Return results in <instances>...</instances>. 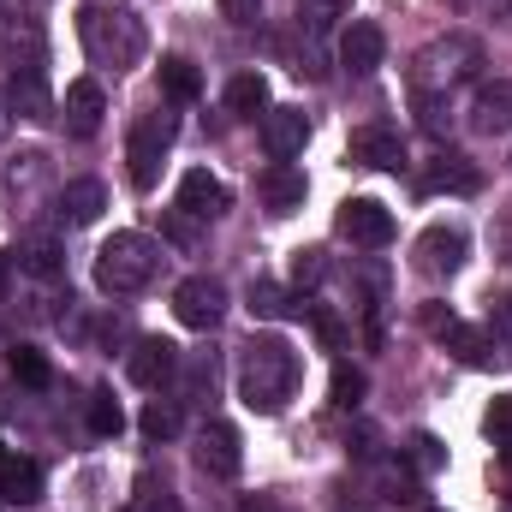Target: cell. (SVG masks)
<instances>
[{
	"label": "cell",
	"mask_w": 512,
	"mask_h": 512,
	"mask_svg": "<svg viewBox=\"0 0 512 512\" xmlns=\"http://www.w3.org/2000/svg\"><path fill=\"white\" fill-rule=\"evenodd\" d=\"M161 90H167L173 102H197V96H203V72H197L191 60L167 54V60H161Z\"/></svg>",
	"instance_id": "23"
},
{
	"label": "cell",
	"mask_w": 512,
	"mask_h": 512,
	"mask_svg": "<svg viewBox=\"0 0 512 512\" xmlns=\"http://www.w3.org/2000/svg\"><path fill=\"white\" fill-rule=\"evenodd\" d=\"M340 239H352V245H364V251H382L393 245V215H387L376 197H352V203H340Z\"/></svg>",
	"instance_id": "9"
},
{
	"label": "cell",
	"mask_w": 512,
	"mask_h": 512,
	"mask_svg": "<svg viewBox=\"0 0 512 512\" xmlns=\"http://www.w3.org/2000/svg\"><path fill=\"white\" fill-rule=\"evenodd\" d=\"M197 465L209 471V477H221V483H233L239 471H245V447H239V429L233 423H203L197 429Z\"/></svg>",
	"instance_id": "8"
},
{
	"label": "cell",
	"mask_w": 512,
	"mask_h": 512,
	"mask_svg": "<svg viewBox=\"0 0 512 512\" xmlns=\"http://www.w3.org/2000/svg\"><path fill=\"white\" fill-rule=\"evenodd\" d=\"M167 239H173V245H191V239H197V233H191V215H185V209H179V215L167 221Z\"/></svg>",
	"instance_id": "39"
},
{
	"label": "cell",
	"mask_w": 512,
	"mask_h": 512,
	"mask_svg": "<svg viewBox=\"0 0 512 512\" xmlns=\"http://www.w3.org/2000/svg\"><path fill=\"white\" fill-rule=\"evenodd\" d=\"M0 501H12V507L42 501V465L36 459H0Z\"/></svg>",
	"instance_id": "21"
},
{
	"label": "cell",
	"mask_w": 512,
	"mask_h": 512,
	"mask_svg": "<svg viewBox=\"0 0 512 512\" xmlns=\"http://www.w3.org/2000/svg\"><path fill=\"white\" fill-rule=\"evenodd\" d=\"M483 429H489V441H495V447H512V393H501V399L489 405Z\"/></svg>",
	"instance_id": "34"
},
{
	"label": "cell",
	"mask_w": 512,
	"mask_h": 512,
	"mask_svg": "<svg viewBox=\"0 0 512 512\" xmlns=\"http://www.w3.org/2000/svg\"><path fill=\"white\" fill-rule=\"evenodd\" d=\"M483 66H489L483 42L471 30H447V36H435L411 54V96H453V90L477 84Z\"/></svg>",
	"instance_id": "2"
},
{
	"label": "cell",
	"mask_w": 512,
	"mask_h": 512,
	"mask_svg": "<svg viewBox=\"0 0 512 512\" xmlns=\"http://www.w3.org/2000/svg\"><path fill=\"white\" fill-rule=\"evenodd\" d=\"M179 209H185L191 221H215V215H227V185H221L209 167H191V173L179 179Z\"/></svg>",
	"instance_id": "14"
},
{
	"label": "cell",
	"mask_w": 512,
	"mask_h": 512,
	"mask_svg": "<svg viewBox=\"0 0 512 512\" xmlns=\"http://www.w3.org/2000/svg\"><path fill=\"white\" fill-rule=\"evenodd\" d=\"M465 251H471V239H465L459 227H429V233L417 239V274L447 280V274L465 268Z\"/></svg>",
	"instance_id": "10"
},
{
	"label": "cell",
	"mask_w": 512,
	"mask_h": 512,
	"mask_svg": "<svg viewBox=\"0 0 512 512\" xmlns=\"http://www.w3.org/2000/svg\"><path fill=\"white\" fill-rule=\"evenodd\" d=\"M322 274H328L322 251H298V256H292V280H298V286H316Z\"/></svg>",
	"instance_id": "37"
},
{
	"label": "cell",
	"mask_w": 512,
	"mask_h": 512,
	"mask_svg": "<svg viewBox=\"0 0 512 512\" xmlns=\"http://www.w3.org/2000/svg\"><path fill=\"white\" fill-rule=\"evenodd\" d=\"M12 376L24 387H48V358L36 346H12Z\"/></svg>",
	"instance_id": "30"
},
{
	"label": "cell",
	"mask_w": 512,
	"mask_h": 512,
	"mask_svg": "<svg viewBox=\"0 0 512 512\" xmlns=\"http://www.w3.org/2000/svg\"><path fill=\"white\" fill-rule=\"evenodd\" d=\"M262 203H268V215L304 209V173H298L292 161H274V167L262 173Z\"/></svg>",
	"instance_id": "20"
},
{
	"label": "cell",
	"mask_w": 512,
	"mask_h": 512,
	"mask_svg": "<svg viewBox=\"0 0 512 512\" xmlns=\"http://www.w3.org/2000/svg\"><path fill=\"white\" fill-rule=\"evenodd\" d=\"M417 114H423V131H441L453 126V96H417Z\"/></svg>",
	"instance_id": "35"
},
{
	"label": "cell",
	"mask_w": 512,
	"mask_h": 512,
	"mask_svg": "<svg viewBox=\"0 0 512 512\" xmlns=\"http://www.w3.org/2000/svg\"><path fill=\"white\" fill-rule=\"evenodd\" d=\"M346 155H352L358 167H376V173H387V167H399V161H405L399 131H393V126H358V131H352V143H346Z\"/></svg>",
	"instance_id": "17"
},
{
	"label": "cell",
	"mask_w": 512,
	"mask_h": 512,
	"mask_svg": "<svg viewBox=\"0 0 512 512\" xmlns=\"http://www.w3.org/2000/svg\"><path fill=\"white\" fill-rule=\"evenodd\" d=\"M227 108L245 114V120L268 114V108H274V102H268V78H262V72H239V78L227 84Z\"/></svg>",
	"instance_id": "22"
},
{
	"label": "cell",
	"mask_w": 512,
	"mask_h": 512,
	"mask_svg": "<svg viewBox=\"0 0 512 512\" xmlns=\"http://www.w3.org/2000/svg\"><path fill=\"white\" fill-rule=\"evenodd\" d=\"M42 161H48V155H36V149H30V155H18V161H12V173H6V191H12V197L36 191V179H42Z\"/></svg>",
	"instance_id": "32"
},
{
	"label": "cell",
	"mask_w": 512,
	"mask_h": 512,
	"mask_svg": "<svg viewBox=\"0 0 512 512\" xmlns=\"http://www.w3.org/2000/svg\"><path fill=\"white\" fill-rule=\"evenodd\" d=\"M435 340H441L447 352H459V364H471V370L495 364V352H501V346H495V334H483V328H471V322H459V316H453Z\"/></svg>",
	"instance_id": "19"
},
{
	"label": "cell",
	"mask_w": 512,
	"mask_h": 512,
	"mask_svg": "<svg viewBox=\"0 0 512 512\" xmlns=\"http://www.w3.org/2000/svg\"><path fill=\"white\" fill-rule=\"evenodd\" d=\"M405 453H411V465H417L423 477H435V471L447 465V447H441L435 435H411V447H405Z\"/></svg>",
	"instance_id": "33"
},
{
	"label": "cell",
	"mask_w": 512,
	"mask_h": 512,
	"mask_svg": "<svg viewBox=\"0 0 512 512\" xmlns=\"http://www.w3.org/2000/svg\"><path fill=\"white\" fill-rule=\"evenodd\" d=\"M126 370H131V382L137 387H167L173 382V370H179V346L173 340H137V352L126 358Z\"/></svg>",
	"instance_id": "15"
},
{
	"label": "cell",
	"mask_w": 512,
	"mask_h": 512,
	"mask_svg": "<svg viewBox=\"0 0 512 512\" xmlns=\"http://www.w3.org/2000/svg\"><path fill=\"white\" fill-rule=\"evenodd\" d=\"M471 126L483 131V137H495V131H512V78L477 84V102H471Z\"/></svg>",
	"instance_id": "18"
},
{
	"label": "cell",
	"mask_w": 512,
	"mask_h": 512,
	"mask_svg": "<svg viewBox=\"0 0 512 512\" xmlns=\"http://www.w3.org/2000/svg\"><path fill=\"white\" fill-rule=\"evenodd\" d=\"M358 399H364V370H346V364H340V370H334V405L352 411Z\"/></svg>",
	"instance_id": "36"
},
{
	"label": "cell",
	"mask_w": 512,
	"mask_h": 512,
	"mask_svg": "<svg viewBox=\"0 0 512 512\" xmlns=\"http://www.w3.org/2000/svg\"><path fill=\"white\" fill-rule=\"evenodd\" d=\"M304 143H310L304 108H268V114H262V149H268L274 161H298Z\"/></svg>",
	"instance_id": "12"
},
{
	"label": "cell",
	"mask_w": 512,
	"mask_h": 512,
	"mask_svg": "<svg viewBox=\"0 0 512 512\" xmlns=\"http://www.w3.org/2000/svg\"><path fill=\"white\" fill-rule=\"evenodd\" d=\"M54 209H60L66 227H96L102 209H108V185L102 179H66L60 197H54Z\"/></svg>",
	"instance_id": "13"
},
{
	"label": "cell",
	"mask_w": 512,
	"mask_h": 512,
	"mask_svg": "<svg viewBox=\"0 0 512 512\" xmlns=\"http://www.w3.org/2000/svg\"><path fill=\"white\" fill-rule=\"evenodd\" d=\"M90 429H96L102 441L126 429V411H120V399H114V393H90Z\"/></svg>",
	"instance_id": "27"
},
{
	"label": "cell",
	"mask_w": 512,
	"mask_h": 512,
	"mask_svg": "<svg viewBox=\"0 0 512 512\" xmlns=\"http://www.w3.org/2000/svg\"><path fill=\"white\" fill-rule=\"evenodd\" d=\"M173 316H179L185 328L209 334V328L227 316V286H221L215 274H191V280H179V292H173Z\"/></svg>",
	"instance_id": "7"
},
{
	"label": "cell",
	"mask_w": 512,
	"mask_h": 512,
	"mask_svg": "<svg viewBox=\"0 0 512 512\" xmlns=\"http://www.w3.org/2000/svg\"><path fill=\"white\" fill-rule=\"evenodd\" d=\"M0 292H6V256H0Z\"/></svg>",
	"instance_id": "40"
},
{
	"label": "cell",
	"mask_w": 512,
	"mask_h": 512,
	"mask_svg": "<svg viewBox=\"0 0 512 512\" xmlns=\"http://www.w3.org/2000/svg\"><path fill=\"white\" fill-rule=\"evenodd\" d=\"M501 6H507V12H512V0H501Z\"/></svg>",
	"instance_id": "41"
},
{
	"label": "cell",
	"mask_w": 512,
	"mask_h": 512,
	"mask_svg": "<svg viewBox=\"0 0 512 512\" xmlns=\"http://www.w3.org/2000/svg\"><path fill=\"white\" fill-rule=\"evenodd\" d=\"M382 60H387L382 24H370V18H352V24L340 30V66H346L352 78H370Z\"/></svg>",
	"instance_id": "11"
},
{
	"label": "cell",
	"mask_w": 512,
	"mask_h": 512,
	"mask_svg": "<svg viewBox=\"0 0 512 512\" xmlns=\"http://www.w3.org/2000/svg\"><path fill=\"white\" fill-rule=\"evenodd\" d=\"M221 18H233V24H256V18H262V0H221Z\"/></svg>",
	"instance_id": "38"
},
{
	"label": "cell",
	"mask_w": 512,
	"mask_h": 512,
	"mask_svg": "<svg viewBox=\"0 0 512 512\" xmlns=\"http://www.w3.org/2000/svg\"><path fill=\"white\" fill-rule=\"evenodd\" d=\"M60 262H66V251H60V239H48V233H30L24 245H18V268H30V274H60Z\"/></svg>",
	"instance_id": "25"
},
{
	"label": "cell",
	"mask_w": 512,
	"mask_h": 512,
	"mask_svg": "<svg viewBox=\"0 0 512 512\" xmlns=\"http://www.w3.org/2000/svg\"><path fill=\"white\" fill-rule=\"evenodd\" d=\"M0 459H6V453H0Z\"/></svg>",
	"instance_id": "43"
},
{
	"label": "cell",
	"mask_w": 512,
	"mask_h": 512,
	"mask_svg": "<svg viewBox=\"0 0 512 512\" xmlns=\"http://www.w3.org/2000/svg\"><path fill=\"white\" fill-rule=\"evenodd\" d=\"M304 316H310V328H316V340H322L328 352H340V346H346V322H340V316H334L328 304H310Z\"/></svg>",
	"instance_id": "31"
},
{
	"label": "cell",
	"mask_w": 512,
	"mask_h": 512,
	"mask_svg": "<svg viewBox=\"0 0 512 512\" xmlns=\"http://www.w3.org/2000/svg\"><path fill=\"white\" fill-rule=\"evenodd\" d=\"M298 18L310 36H328L340 18H352V0H298Z\"/></svg>",
	"instance_id": "26"
},
{
	"label": "cell",
	"mask_w": 512,
	"mask_h": 512,
	"mask_svg": "<svg viewBox=\"0 0 512 512\" xmlns=\"http://www.w3.org/2000/svg\"><path fill=\"white\" fill-rule=\"evenodd\" d=\"M298 376H304V364L280 334H251L245 340V352H239V399L256 417L286 411V399L298 393Z\"/></svg>",
	"instance_id": "1"
},
{
	"label": "cell",
	"mask_w": 512,
	"mask_h": 512,
	"mask_svg": "<svg viewBox=\"0 0 512 512\" xmlns=\"http://www.w3.org/2000/svg\"><path fill=\"white\" fill-rule=\"evenodd\" d=\"M155 268H161V245L149 233H114L96 251V286L108 298H131V292H143L155 280Z\"/></svg>",
	"instance_id": "4"
},
{
	"label": "cell",
	"mask_w": 512,
	"mask_h": 512,
	"mask_svg": "<svg viewBox=\"0 0 512 512\" xmlns=\"http://www.w3.org/2000/svg\"><path fill=\"white\" fill-rule=\"evenodd\" d=\"M102 114H108V96H102L96 78L66 84V131H72V137H96V131H102Z\"/></svg>",
	"instance_id": "16"
},
{
	"label": "cell",
	"mask_w": 512,
	"mask_h": 512,
	"mask_svg": "<svg viewBox=\"0 0 512 512\" xmlns=\"http://www.w3.org/2000/svg\"><path fill=\"white\" fill-rule=\"evenodd\" d=\"M423 185L429 191H477V167L465 155H435V167H429Z\"/></svg>",
	"instance_id": "24"
},
{
	"label": "cell",
	"mask_w": 512,
	"mask_h": 512,
	"mask_svg": "<svg viewBox=\"0 0 512 512\" xmlns=\"http://www.w3.org/2000/svg\"><path fill=\"white\" fill-rule=\"evenodd\" d=\"M78 42L108 72H131L143 60V24L114 12V6H78Z\"/></svg>",
	"instance_id": "3"
},
{
	"label": "cell",
	"mask_w": 512,
	"mask_h": 512,
	"mask_svg": "<svg viewBox=\"0 0 512 512\" xmlns=\"http://www.w3.org/2000/svg\"><path fill=\"white\" fill-rule=\"evenodd\" d=\"M120 512H137V507H120Z\"/></svg>",
	"instance_id": "42"
},
{
	"label": "cell",
	"mask_w": 512,
	"mask_h": 512,
	"mask_svg": "<svg viewBox=\"0 0 512 512\" xmlns=\"http://www.w3.org/2000/svg\"><path fill=\"white\" fill-rule=\"evenodd\" d=\"M251 310H256V316H268V322H280V316H292V310L304 316L310 304H292V298H286L280 286H256V292H251Z\"/></svg>",
	"instance_id": "29"
},
{
	"label": "cell",
	"mask_w": 512,
	"mask_h": 512,
	"mask_svg": "<svg viewBox=\"0 0 512 512\" xmlns=\"http://www.w3.org/2000/svg\"><path fill=\"white\" fill-rule=\"evenodd\" d=\"M143 435H149V441H167V435H179V405H167V399H149V405H143Z\"/></svg>",
	"instance_id": "28"
},
{
	"label": "cell",
	"mask_w": 512,
	"mask_h": 512,
	"mask_svg": "<svg viewBox=\"0 0 512 512\" xmlns=\"http://www.w3.org/2000/svg\"><path fill=\"white\" fill-rule=\"evenodd\" d=\"M6 114L12 120H30V126L54 120V90H48L42 60H18L12 66V78H6Z\"/></svg>",
	"instance_id": "6"
},
{
	"label": "cell",
	"mask_w": 512,
	"mask_h": 512,
	"mask_svg": "<svg viewBox=\"0 0 512 512\" xmlns=\"http://www.w3.org/2000/svg\"><path fill=\"white\" fill-rule=\"evenodd\" d=\"M167 143H173V120L167 114H143L126 137V167H131V185L137 191H155L161 179V161H167Z\"/></svg>",
	"instance_id": "5"
}]
</instances>
